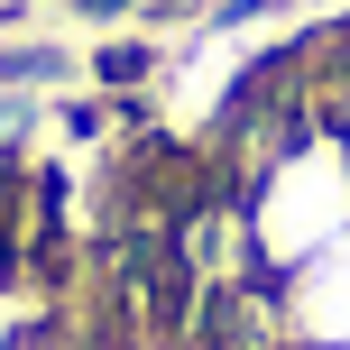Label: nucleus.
<instances>
[{
  "label": "nucleus",
  "mask_w": 350,
  "mask_h": 350,
  "mask_svg": "<svg viewBox=\"0 0 350 350\" xmlns=\"http://www.w3.org/2000/svg\"><path fill=\"white\" fill-rule=\"evenodd\" d=\"M240 230H249V267L267 286L295 277L304 258H323L332 240H350V148L332 120L295 129L286 148H267L258 175H249V203H240Z\"/></svg>",
  "instance_id": "nucleus-1"
},
{
  "label": "nucleus",
  "mask_w": 350,
  "mask_h": 350,
  "mask_svg": "<svg viewBox=\"0 0 350 350\" xmlns=\"http://www.w3.org/2000/svg\"><path fill=\"white\" fill-rule=\"evenodd\" d=\"M277 332L295 350H350V240L277 277Z\"/></svg>",
  "instance_id": "nucleus-2"
},
{
  "label": "nucleus",
  "mask_w": 350,
  "mask_h": 350,
  "mask_svg": "<svg viewBox=\"0 0 350 350\" xmlns=\"http://www.w3.org/2000/svg\"><path fill=\"white\" fill-rule=\"evenodd\" d=\"M332 129H341V148H350V111H341V120H332Z\"/></svg>",
  "instance_id": "nucleus-3"
}]
</instances>
